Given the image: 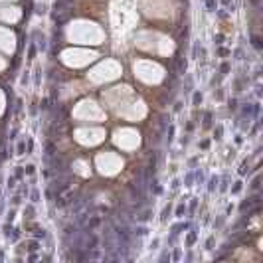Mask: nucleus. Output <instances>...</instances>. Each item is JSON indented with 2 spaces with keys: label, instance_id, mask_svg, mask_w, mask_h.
I'll return each mask as SVG.
<instances>
[{
  "label": "nucleus",
  "instance_id": "1",
  "mask_svg": "<svg viewBox=\"0 0 263 263\" xmlns=\"http://www.w3.org/2000/svg\"><path fill=\"white\" fill-rule=\"evenodd\" d=\"M253 46L257 48V50H259V48H261V42H259V38H253Z\"/></svg>",
  "mask_w": 263,
  "mask_h": 263
},
{
  "label": "nucleus",
  "instance_id": "2",
  "mask_svg": "<svg viewBox=\"0 0 263 263\" xmlns=\"http://www.w3.org/2000/svg\"><path fill=\"white\" fill-rule=\"evenodd\" d=\"M200 101H202V95L196 93V95H194V103H200Z\"/></svg>",
  "mask_w": 263,
  "mask_h": 263
}]
</instances>
